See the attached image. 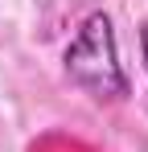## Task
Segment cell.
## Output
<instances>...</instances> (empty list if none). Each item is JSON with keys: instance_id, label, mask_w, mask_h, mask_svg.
Returning <instances> with one entry per match:
<instances>
[{"instance_id": "obj_1", "label": "cell", "mask_w": 148, "mask_h": 152, "mask_svg": "<svg viewBox=\"0 0 148 152\" xmlns=\"http://www.w3.org/2000/svg\"><path fill=\"white\" fill-rule=\"evenodd\" d=\"M62 66L74 86H82L99 103H119L127 99V74L119 66V45H115V25L107 12H91L70 45L62 53Z\"/></svg>"}, {"instance_id": "obj_2", "label": "cell", "mask_w": 148, "mask_h": 152, "mask_svg": "<svg viewBox=\"0 0 148 152\" xmlns=\"http://www.w3.org/2000/svg\"><path fill=\"white\" fill-rule=\"evenodd\" d=\"M140 41H144V66H148V25H144V37Z\"/></svg>"}]
</instances>
